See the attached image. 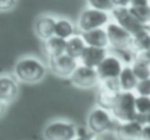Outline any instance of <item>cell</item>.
Here are the masks:
<instances>
[{"label":"cell","mask_w":150,"mask_h":140,"mask_svg":"<svg viewBox=\"0 0 150 140\" xmlns=\"http://www.w3.org/2000/svg\"><path fill=\"white\" fill-rule=\"evenodd\" d=\"M86 46L88 45L86 44L81 35H74L70 39L67 40L66 55H68L69 57L75 59V60H79Z\"/></svg>","instance_id":"obj_19"},{"label":"cell","mask_w":150,"mask_h":140,"mask_svg":"<svg viewBox=\"0 0 150 140\" xmlns=\"http://www.w3.org/2000/svg\"><path fill=\"white\" fill-rule=\"evenodd\" d=\"M108 56L107 48H93V46H86L80 57L79 61L81 65L90 68L97 69V67L103 62L106 57Z\"/></svg>","instance_id":"obj_15"},{"label":"cell","mask_w":150,"mask_h":140,"mask_svg":"<svg viewBox=\"0 0 150 140\" xmlns=\"http://www.w3.org/2000/svg\"><path fill=\"white\" fill-rule=\"evenodd\" d=\"M110 14L98 11L91 6L82 9L77 20V27L81 33L100 29L110 23Z\"/></svg>","instance_id":"obj_5"},{"label":"cell","mask_w":150,"mask_h":140,"mask_svg":"<svg viewBox=\"0 0 150 140\" xmlns=\"http://www.w3.org/2000/svg\"><path fill=\"white\" fill-rule=\"evenodd\" d=\"M57 20L50 15H42L35 21L34 31L39 39L46 41L47 39L54 36Z\"/></svg>","instance_id":"obj_14"},{"label":"cell","mask_w":150,"mask_h":140,"mask_svg":"<svg viewBox=\"0 0 150 140\" xmlns=\"http://www.w3.org/2000/svg\"><path fill=\"white\" fill-rule=\"evenodd\" d=\"M136 108L138 112V119L142 125H145V119L150 114V97L138 96L136 99Z\"/></svg>","instance_id":"obj_22"},{"label":"cell","mask_w":150,"mask_h":140,"mask_svg":"<svg viewBox=\"0 0 150 140\" xmlns=\"http://www.w3.org/2000/svg\"><path fill=\"white\" fill-rule=\"evenodd\" d=\"M118 80L122 92H133L134 90H136L138 82H139L134 73L133 68L129 65H125L120 76L118 77Z\"/></svg>","instance_id":"obj_18"},{"label":"cell","mask_w":150,"mask_h":140,"mask_svg":"<svg viewBox=\"0 0 150 140\" xmlns=\"http://www.w3.org/2000/svg\"><path fill=\"white\" fill-rule=\"evenodd\" d=\"M88 4H90L88 6L93 7V9L108 14H111V11L115 9L114 3L111 0H91V1H88Z\"/></svg>","instance_id":"obj_25"},{"label":"cell","mask_w":150,"mask_h":140,"mask_svg":"<svg viewBox=\"0 0 150 140\" xmlns=\"http://www.w3.org/2000/svg\"><path fill=\"white\" fill-rule=\"evenodd\" d=\"M132 50L134 53L150 50V27L134 36Z\"/></svg>","instance_id":"obj_21"},{"label":"cell","mask_w":150,"mask_h":140,"mask_svg":"<svg viewBox=\"0 0 150 140\" xmlns=\"http://www.w3.org/2000/svg\"><path fill=\"white\" fill-rule=\"evenodd\" d=\"M111 16L115 20V23L129 31L133 36L137 35L140 32L150 27V25H143L140 23L133 16L129 7H115L111 11Z\"/></svg>","instance_id":"obj_8"},{"label":"cell","mask_w":150,"mask_h":140,"mask_svg":"<svg viewBox=\"0 0 150 140\" xmlns=\"http://www.w3.org/2000/svg\"><path fill=\"white\" fill-rule=\"evenodd\" d=\"M146 124H149V125H150V114L146 117V119H145V125H146Z\"/></svg>","instance_id":"obj_32"},{"label":"cell","mask_w":150,"mask_h":140,"mask_svg":"<svg viewBox=\"0 0 150 140\" xmlns=\"http://www.w3.org/2000/svg\"><path fill=\"white\" fill-rule=\"evenodd\" d=\"M105 29L108 35L109 45L112 46L115 50L122 52V50H132L134 36L129 31L123 29L115 22H110L105 27Z\"/></svg>","instance_id":"obj_7"},{"label":"cell","mask_w":150,"mask_h":140,"mask_svg":"<svg viewBox=\"0 0 150 140\" xmlns=\"http://www.w3.org/2000/svg\"><path fill=\"white\" fill-rule=\"evenodd\" d=\"M140 140H150V125L146 124L143 126V131H142L141 139Z\"/></svg>","instance_id":"obj_28"},{"label":"cell","mask_w":150,"mask_h":140,"mask_svg":"<svg viewBox=\"0 0 150 140\" xmlns=\"http://www.w3.org/2000/svg\"><path fill=\"white\" fill-rule=\"evenodd\" d=\"M122 93L118 78L100 82L97 92V104L99 107L111 111L117 97Z\"/></svg>","instance_id":"obj_6"},{"label":"cell","mask_w":150,"mask_h":140,"mask_svg":"<svg viewBox=\"0 0 150 140\" xmlns=\"http://www.w3.org/2000/svg\"><path fill=\"white\" fill-rule=\"evenodd\" d=\"M19 94V86L16 80L11 75L3 74L0 77V102L8 105L15 100Z\"/></svg>","instance_id":"obj_13"},{"label":"cell","mask_w":150,"mask_h":140,"mask_svg":"<svg viewBox=\"0 0 150 140\" xmlns=\"http://www.w3.org/2000/svg\"><path fill=\"white\" fill-rule=\"evenodd\" d=\"M78 65L77 60L71 58L68 55H63L56 59L50 60V68L54 74L59 77L70 78L74 71L77 69Z\"/></svg>","instance_id":"obj_11"},{"label":"cell","mask_w":150,"mask_h":140,"mask_svg":"<svg viewBox=\"0 0 150 140\" xmlns=\"http://www.w3.org/2000/svg\"><path fill=\"white\" fill-rule=\"evenodd\" d=\"M77 126L66 119H54L45 125L42 135L44 140H75Z\"/></svg>","instance_id":"obj_4"},{"label":"cell","mask_w":150,"mask_h":140,"mask_svg":"<svg viewBox=\"0 0 150 140\" xmlns=\"http://www.w3.org/2000/svg\"><path fill=\"white\" fill-rule=\"evenodd\" d=\"M136 95L133 92H122L114 102L111 114L119 123L137 122L138 112L136 108Z\"/></svg>","instance_id":"obj_2"},{"label":"cell","mask_w":150,"mask_h":140,"mask_svg":"<svg viewBox=\"0 0 150 140\" xmlns=\"http://www.w3.org/2000/svg\"><path fill=\"white\" fill-rule=\"evenodd\" d=\"M145 5H150L149 2L146 0H133L131 1L129 6H145Z\"/></svg>","instance_id":"obj_30"},{"label":"cell","mask_w":150,"mask_h":140,"mask_svg":"<svg viewBox=\"0 0 150 140\" xmlns=\"http://www.w3.org/2000/svg\"><path fill=\"white\" fill-rule=\"evenodd\" d=\"M133 16L143 25H150V5L145 6H129Z\"/></svg>","instance_id":"obj_24"},{"label":"cell","mask_w":150,"mask_h":140,"mask_svg":"<svg viewBox=\"0 0 150 140\" xmlns=\"http://www.w3.org/2000/svg\"><path fill=\"white\" fill-rule=\"evenodd\" d=\"M132 68L138 80H150V64L142 61L134 60L132 63Z\"/></svg>","instance_id":"obj_23"},{"label":"cell","mask_w":150,"mask_h":140,"mask_svg":"<svg viewBox=\"0 0 150 140\" xmlns=\"http://www.w3.org/2000/svg\"><path fill=\"white\" fill-rule=\"evenodd\" d=\"M138 96L142 97H150V80H140L136 88Z\"/></svg>","instance_id":"obj_26"},{"label":"cell","mask_w":150,"mask_h":140,"mask_svg":"<svg viewBox=\"0 0 150 140\" xmlns=\"http://www.w3.org/2000/svg\"><path fill=\"white\" fill-rule=\"evenodd\" d=\"M18 4L17 1L15 0H1L0 1V11H11L16 5Z\"/></svg>","instance_id":"obj_27"},{"label":"cell","mask_w":150,"mask_h":140,"mask_svg":"<svg viewBox=\"0 0 150 140\" xmlns=\"http://www.w3.org/2000/svg\"><path fill=\"white\" fill-rule=\"evenodd\" d=\"M15 76L24 84H37L46 75V67L38 58L33 56H25L20 58L13 67Z\"/></svg>","instance_id":"obj_1"},{"label":"cell","mask_w":150,"mask_h":140,"mask_svg":"<svg viewBox=\"0 0 150 140\" xmlns=\"http://www.w3.org/2000/svg\"><path fill=\"white\" fill-rule=\"evenodd\" d=\"M118 124V121L114 119L110 111L97 106L90 111L86 119V127L94 135H100L102 133L113 130Z\"/></svg>","instance_id":"obj_3"},{"label":"cell","mask_w":150,"mask_h":140,"mask_svg":"<svg viewBox=\"0 0 150 140\" xmlns=\"http://www.w3.org/2000/svg\"><path fill=\"white\" fill-rule=\"evenodd\" d=\"M66 43L67 40L61 39L57 36H52V38L43 41L44 54L48 57V59H56L66 54Z\"/></svg>","instance_id":"obj_17"},{"label":"cell","mask_w":150,"mask_h":140,"mask_svg":"<svg viewBox=\"0 0 150 140\" xmlns=\"http://www.w3.org/2000/svg\"><path fill=\"white\" fill-rule=\"evenodd\" d=\"M143 125L139 122L119 123L114 129L115 138L117 140H140L141 139Z\"/></svg>","instance_id":"obj_12"},{"label":"cell","mask_w":150,"mask_h":140,"mask_svg":"<svg viewBox=\"0 0 150 140\" xmlns=\"http://www.w3.org/2000/svg\"><path fill=\"white\" fill-rule=\"evenodd\" d=\"M75 140H100V139H99L98 137H96V135H92L86 138H76Z\"/></svg>","instance_id":"obj_31"},{"label":"cell","mask_w":150,"mask_h":140,"mask_svg":"<svg viewBox=\"0 0 150 140\" xmlns=\"http://www.w3.org/2000/svg\"><path fill=\"white\" fill-rule=\"evenodd\" d=\"M113 3H114L115 7H129L131 1H127V0H114Z\"/></svg>","instance_id":"obj_29"},{"label":"cell","mask_w":150,"mask_h":140,"mask_svg":"<svg viewBox=\"0 0 150 140\" xmlns=\"http://www.w3.org/2000/svg\"><path fill=\"white\" fill-rule=\"evenodd\" d=\"M122 60L118 56L108 55L103 60V62L97 67V73L100 78V82L108 80H114L120 76V73L123 69Z\"/></svg>","instance_id":"obj_9"},{"label":"cell","mask_w":150,"mask_h":140,"mask_svg":"<svg viewBox=\"0 0 150 140\" xmlns=\"http://www.w3.org/2000/svg\"><path fill=\"white\" fill-rule=\"evenodd\" d=\"M83 38L84 42L88 46L99 48H107L109 45V39L107 35V31L105 28L92 30L88 32H83L80 34Z\"/></svg>","instance_id":"obj_16"},{"label":"cell","mask_w":150,"mask_h":140,"mask_svg":"<svg viewBox=\"0 0 150 140\" xmlns=\"http://www.w3.org/2000/svg\"><path fill=\"white\" fill-rule=\"evenodd\" d=\"M70 82L78 89H91L100 82V78L96 69L79 65L70 77Z\"/></svg>","instance_id":"obj_10"},{"label":"cell","mask_w":150,"mask_h":140,"mask_svg":"<svg viewBox=\"0 0 150 140\" xmlns=\"http://www.w3.org/2000/svg\"><path fill=\"white\" fill-rule=\"evenodd\" d=\"M75 34V27L73 23L69 19L61 18L57 20L56 28H54V36L61 38V39L68 40L73 37Z\"/></svg>","instance_id":"obj_20"}]
</instances>
